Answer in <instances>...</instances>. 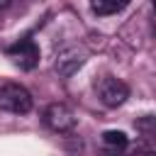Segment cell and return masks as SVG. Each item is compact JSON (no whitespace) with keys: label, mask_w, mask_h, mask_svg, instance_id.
<instances>
[{"label":"cell","mask_w":156,"mask_h":156,"mask_svg":"<svg viewBox=\"0 0 156 156\" xmlns=\"http://www.w3.org/2000/svg\"><path fill=\"white\" fill-rule=\"evenodd\" d=\"M34 100L32 93L20 85V83H5L0 88V110L2 112H12V115H27L32 110Z\"/></svg>","instance_id":"6da1fadb"},{"label":"cell","mask_w":156,"mask_h":156,"mask_svg":"<svg viewBox=\"0 0 156 156\" xmlns=\"http://www.w3.org/2000/svg\"><path fill=\"white\" fill-rule=\"evenodd\" d=\"M7 58L17 66V68H22V71H32V68H37V63H39V46H37V41L34 39H20V41H15L12 46H7Z\"/></svg>","instance_id":"7a4b0ae2"},{"label":"cell","mask_w":156,"mask_h":156,"mask_svg":"<svg viewBox=\"0 0 156 156\" xmlns=\"http://www.w3.org/2000/svg\"><path fill=\"white\" fill-rule=\"evenodd\" d=\"M95 90H98V98H100V102H102L105 107H119V105L129 98L127 83L119 80V78H115V76L100 78V83H98Z\"/></svg>","instance_id":"3957f363"},{"label":"cell","mask_w":156,"mask_h":156,"mask_svg":"<svg viewBox=\"0 0 156 156\" xmlns=\"http://www.w3.org/2000/svg\"><path fill=\"white\" fill-rule=\"evenodd\" d=\"M44 124L51 129V132H71L76 127V115L68 105L63 102H54L44 110Z\"/></svg>","instance_id":"277c9868"},{"label":"cell","mask_w":156,"mask_h":156,"mask_svg":"<svg viewBox=\"0 0 156 156\" xmlns=\"http://www.w3.org/2000/svg\"><path fill=\"white\" fill-rule=\"evenodd\" d=\"M83 61H85V54H80L78 49H68V51H61V54L56 56L54 68H56V73H61V76H71L73 71H78V68L83 66Z\"/></svg>","instance_id":"5b68a950"},{"label":"cell","mask_w":156,"mask_h":156,"mask_svg":"<svg viewBox=\"0 0 156 156\" xmlns=\"http://www.w3.org/2000/svg\"><path fill=\"white\" fill-rule=\"evenodd\" d=\"M127 2H129V0H90V7H93L95 15L105 17V15H115V12L124 10Z\"/></svg>","instance_id":"8992f818"},{"label":"cell","mask_w":156,"mask_h":156,"mask_svg":"<svg viewBox=\"0 0 156 156\" xmlns=\"http://www.w3.org/2000/svg\"><path fill=\"white\" fill-rule=\"evenodd\" d=\"M127 141H129L127 134L119 132V129H107V132H102V144H105L107 149H124Z\"/></svg>","instance_id":"52a82bcc"},{"label":"cell","mask_w":156,"mask_h":156,"mask_svg":"<svg viewBox=\"0 0 156 156\" xmlns=\"http://www.w3.org/2000/svg\"><path fill=\"white\" fill-rule=\"evenodd\" d=\"M134 127H136V132H139L141 136L156 139V115H144V117H139V119L134 122Z\"/></svg>","instance_id":"ba28073f"},{"label":"cell","mask_w":156,"mask_h":156,"mask_svg":"<svg viewBox=\"0 0 156 156\" xmlns=\"http://www.w3.org/2000/svg\"><path fill=\"white\" fill-rule=\"evenodd\" d=\"M15 0H0V10H5V7H10Z\"/></svg>","instance_id":"9c48e42d"},{"label":"cell","mask_w":156,"mask_h":156,"mask_svg":"<svg viewBox=\"0 0 156 156\" xmlns=\"http://www.w3.org/2000/svg\"><path fill=\"white\" fill-rule=\"evenodd\" d=\"M151 5H154V10H156V0H151Z\"/></svg>","instance_id":"30bf717a"}]
</instances>
